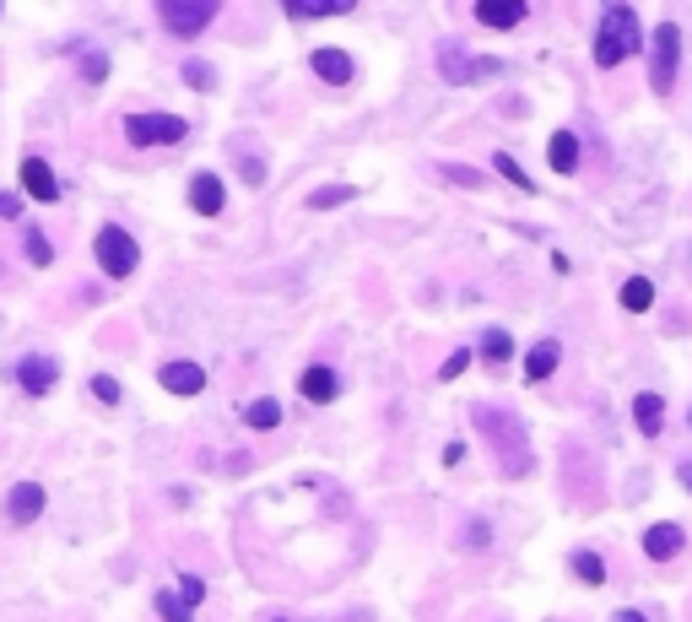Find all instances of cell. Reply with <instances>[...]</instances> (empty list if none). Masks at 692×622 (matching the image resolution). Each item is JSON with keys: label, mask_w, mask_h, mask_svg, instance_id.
<instances>
[{"label": "cell", "mask_w": 692, "mask_h": 622, "mask_svg": "<svg viewBox=\"0 0 692 622\" xmlns=\"http://www.w3.org/2000/svg\"><path fill=\"white\" fill-rule=\"evenodd\" d=\"M179 595H184V601H190V606H201L206 585H201V579H195V574H184V579H179Z\"/></svg>", "instance_id": "d6a6232c"}, {"label": "cell", "mask_w": 692, "mask_h": 622, "mask_svg": "<svg viewBox=\"0 0 692 622\" xmlns=\"http://www.w3.org/2000/svg\"><path fill=\"white\" fill-rule=\"evenodd\" d=\"M547 157H552L557 174H574V168H579V136H574V130H557L552 147H547Z\"/></svg>", "instance_id": "e0dca14e"}, {"label": "cell", "mask_w": 692, "mask_h": 622, "mask_svg": "<svg viewBox=\"0 0 692 622\" xmlns=\"http://www.w3.org/2000/svg\"><path fill=\"white\" fill-rule=\"evenodd\" d=\"M92 395H98L103 406H114V401H119V385H114L109 374H98V379H92Z\"/></svg>", "instance_id": "1f68e13d"}, {"label": "cell", "mask_w": 692, "mask_h": 622, "mask_svg": "<svg viewBox=\"0 0 692 622\" xmlns=\"http://www.w3.org/2000/svg\"><path fill=\"white\" fill-rule=\"evenodd\" d=\"M157 17H163L168 33L195 38L211 17H217V0H163V6H157Z\"/></svg>", "instance_id": "52a82bcc"}, {"label": "cell", "mask_w": 692, "mask_h": 622, "mask_svg": "<svg viewBox=\"0 0 692 622\" xmlns=\"http://www.w3.org/2000/svg\"><path fill=\"white\" fill-rule=\"evenodd\" d=\"M276 622H282V617H276Z\"/></svg>", "instance_id": "f35d334b"}, {"label": "cell", "mask_w": 692, "mask_h": 622, "mask_svg": "<svg viewBox=\"0 0 692 622\" xmlns=\"http://www.w3.org/2000/svg\"><path fill=\"white\" fill-rule=\"evenodd\" d=\"M438 71H444L449 87H471V82H482V76H498V60L465 55L455 38H444V44H438Z\"/></svg>", "instance_id": "277c9868"}, {"label": "cell", "mask_w": 692, "mask_h": 622, "mask_svg": "<svg viewBox=\"0 0 692 622\" xmlns=\"http://www.w3.org/2000/svg\"><path fill=\"white\" fill-rule=\"evenodd\" d=\"M352 0H287V17H346Z\"/></svg>", "instance_id": "d6986e66"}, {"label": "cell", "mask_w": 692, "mask_h": 622, "mask_svg": "<svg viewBox=\"0 0 692 622\" xmlns=\"http://www.w3.org/2000/svg\"><path fill=\"white\" fill-rule=\"evenodd\" d=\"M465 363H471V347L449 352V357H444V368H438V379H460V374H465Z\"/></svg>", "instance_id": "f546056e"}, {"label": "cell", "mask_w": 692, "mask_h": 622, "mask_svg": "<svg viewBox=\"0 0 692 622\" xmlns=\"http://www.w3.org/2000/svg\"><path fill=\"white\" fill-rule=\"evenodd\" d=\"M476 22L482 28H519L525 22V0H476Z\"/></svg>", "instance_id": "8fae6325"}, {"label": "cell", "mask_w": 692, "mask_h": 622, "mask_svg": "<svg viewBox=\"0 0 692 622\" xmlns=\"http://www.w3.org/2000/svg\"><path fill=\"white\" fill-rule=\"evenodd\" d=\"M55 379H60V368H55V357H44V352H28V357L17 363V385L28 390V395L55 390Z\"/></svg>", "instance_id": "9c48e42d"}, {"label": "cell", "mask_w": 692, "mask_h": 622, "mask_svg": "<svg viewBox=\"0 0 692 622\" xmlns=\"http://www.w3.org/2000/svg\"><path fill=\"white\" fill-rule=\"evenodd\" d=\"M444 174L455 179V184H482V174H476V168H465V163H444Z\"/></svg>", "instance_id": "836d02e7"}, {"label": "cell", "mask_w": 692, "mask_h": 622, "mask_svg": "<svg viewBox=\"0 0 692 622\" xmlns=\"http://www.w3.org/2000/svg\"><path fill=\"white\" fill-rule=\"evenodd\" d=\"M92 255H98V266L109 271V276H130L136 271V260H141V249H136V238H130L125 228H98V244H92Z\"/></svg>", "instance_id": "8992f818"}, {"label": "cell", "mask_w": 692, "mask_h": 622, "mask_svg": "<svg viewBox=\"0 0 692 622\" xmlns=\"http://www.w3.org/2000/svg\"><path fill=\"white\" fill-rule=\"evenodd\" d=\"M22 244H28V260H33V266H55V249H49V238L38 233L33 222L22 228Z\"/></svg>", "instance_id": "cb8c5ba5"}, {"label": "cell", "mask_w": 692, "mask_h": 622, "mask_svg": "<svg viewBox=\"0 0 692 622\" xmlns=\"http://www.w3.org/2000/svg\"><path fill=\"white\" fill-rule=\"evenodd\" d=\"M314 76H325V82H352V60L341 55V49H314Z\"/></svg>", "instance_id": "ac0fdd59"}, {"label": "cell", "mask_w": 692, "mask_h": 622, "mask_svg": "<svg viewBox=\"0 0 692 622\" xmlns=\"http://www.w3.org/2000/svg\"><path fill=\"white\" fill-rule=\"evenodd\" d=\"M633 422L644 433H660L665 428V401H660V395H638V401H633Z\"/></svg>", "instance_id": "ffe728a7"}, {"label": "cell", "mask_w": 692, "mask_h": 622, "mask_svg": "<svg viewBox=\"0 0 692 622\" xmlns=\"http://www.w3.org/2000/svg\"><path fill=\"white\" fill-rule=\"evenodd\" d=\"M649 303H655V287H649V276H633V282H622V309L644 314Z\"/></svg>", "instance_id": "44dd1931"}, {"label": "cell", "mask_w": 692, "mask_h": 622, "mask_svg": "<svg viewBox=\"0 0 692 622\" xmlns=\"http://www.w3.org/2000/svg\"><path fill=\"white\" fill-rule=\"evenodd\" d=\"M638 44H644V28H638L633 6H606L601 28H595V65L611 71V65H622Z\"/></svg>", "instance_id": "7a4b0ae2"}, {"label": "cell", "mask_w": 692, "mask_h": 622, "mask_svg": "<svg viewBox=\"0 0 692 622\" xmlns=\"http://www.w3.org/2000/svg\"><path fill=\"white\" fill-rule=\"evenodd\" d=\"M82 76H87V82H103V76H109V60H103L98 49H87V55H82Z\"/></svg>", "instance_id": "4dcf8cb0"}, {"label": "cell", "mask_w": 692, "mask_h": 622, "mask_svg": "<svg viewBox=\"0 0 692 622\" xmlns=\"http://www.w3.org/2000/svg\"><path fill=\"white\" fill-rule=\"evenodd\" d=\"M487 536H492V531H487L482 520H476V525H465V536H460V541H465V547H487Z\"/></svg>", "instance_id": "e575fe53"}, {"label": "cell", "mask_w": 692, "mask_h": 622, "mask_svg": "<svg viewBox=\"0 0 692 622\" xmlns=\"http://www.w3.org/2000/svg\"><path fill=\"white\" fill-rule=\"evenodd\" d=\"M190 206L201 211V217H217V211L228 206V190H222V179H217V174H195V184H190Z\"/></svg>", "instance_id": "4fadbf2b"}, {"label": "cell", "mask_w": 692, "mask_h": 622, "mask_svg": "<svg viewBox=\"0 0 692 622\" xmlns=\"http://www.w3.org/2000/svg\"><path fill=\"white\" fill-rule=\"evenodd\" d=\"M157 612H163V622H195V606L184 601V595H173V590L157 595Z\"/></svg>", "instance_id": "603a6c76"}, {"label": "cell", "mask_w": 692, "mask_h": 622, "mask_svg": "<svg viewBox=\"0 0 692 622\" xmlns=\"http://www.w3.org/2000/svg\"><path fill=\"white\" fill-rule=\"evenodd\" d=\"M687 547V536H682V525H649L644 531V552L655 563H665V558H676V552Z\"/></svg>", "instance_id": "5bb4252c"}, {"label": "cell", "mask_w": 692, "mask_h": 622, "mask_svg": "<svg viewBox=\"0 0 692 622\" xmlns=\"http://www.w3.org/2000/svg\"><path fill=\"white\" fill-rule=\"evenodd\" d=\"M22 190H28L33 201L55 206V201H60V179H55V168H49L44 157H22Z\"/></svg>", "instance_id": "ba28073f"}, {"label": "cell", "mask_w": 692, "mask_h": 622, "mask_svg": "<svg viewBox=\"0 0 692 622\" xmlns=\"http://www.w3.org/2000/svg\"><path fill=\"white\" fill-rule=\"evenodd\" d=\"M476 433H487V444H492V455H498L503 476H530L536 455H530L525 428H519L514 412H498V406H476Z\"/></svg>", "instance_id": "6da1fadb"}, {"label": "cell", "mask_w": 692, "mask_h": 622, "mask_svg": "<svg viewBox=\"0 0 692 622\" xmlns=\"http://www.w3.org/2000/svg\"><path fill=\"white\" fill-rule=\"evenodd\" d=\"M298 390H303V401H314V406H325V401H336V374L330 368H303V379H298Z\"/></svg>", "instance_id": "9a60e30c"}, {"label": "cell", "mask_w": 692, "mask_h": 622, "mask_svg": "<svg viewBox=\"0 0 692 622\" xmlns=\"http://www.w3.org/2000/svg\"><path fill=\"white\" fill-rule=\"evenodd\" d=\"M676 60H682V28H676V22H660L655 38H649V87L655 92L676 87Z\"/></svg>", "instance_id": "3957f363"}, {"label": "cell", "mask_w": 692, "mask_h": 622, "mask_svg": "<svg viewBox=\"0 0 692 622\" xmlns=\"http://www.w3.org/2000/svg\"><path fill=\"white\" fill-rule=\"evenodd\" d=\"M184 130H190V125H184L179 114H130L125 119L130 147H179Z\"/></svg>", "instance_id": "5b68a950"}, {"label": "cell", "mask_w": 692, "mask_h": 622, "mask_svg": "<svg viewBox=\"0 0 692 622\" xmlns=\"http://www.w3.org/2000/svg\"><path fill=\"white\" fill-rule=\"evenodd\" d=\"M38 514H44V487H38V482H17L6 493V520L11 525H28V520H38Z\"/></svg>", "instance_id": "30bf717a"}, {"label": "cell", "mask_w": 692, "mask_h": 622, "mask_svg": "<svg viewBox=\"0 0 692 622\" xmlns=\"http://www.w3.org/2000/svg\"><path fill=\"white\" fill-rule=\"evenodd\" d=\"M244 422H249V428H276V422H282V406H276L271 395H265V401H249Z\"/></svg>", "instance_id": "7402d4cb"}, {"label": "cell", "mask_w": 692, "mask_h": 622, "mask_svg": "<svg viewBox=\"0 0 692 622\" xmlns=\"http://www.w3.org/2000/svg\"><path fill=\"white\" fill-rule=\"evenodd\" d=\"M611 622H649V617H644V612H617Z\"/></svg>", "instance_id": "74e56055"}, {"label": "cell", "mask_w": 692, "mask_h": 622, "mask_svg": "<svg viewBox=\"0 0 692 622\" xmlns=\"http://www.w3.org/2000/svg\"><path fill=\"white\" fill-rule=\"evenodd\" d=\"M574 574L584 579V585H601V579H606V563L595 558V552H574Z\"/></svg>", "instance_id": "83f0119b"}, {"label": "cell", "mask_w": 692, "mask_h": 622, "mask_svg": "<svg viewBox=\"0 0 692 622\" xmlns=\"http://www.w3.org/2000/svg\"><path fill=\"white\" fill-rule=\"evenodd\" d=\"M509 352H514L509 330H487V336H482V357H487V363H509Z\"/></svg>", "instance_id": "d4e9b609"}, {"label": "cell", "mask_w": 692, "mask_h": 622, "mask_svg": "<svg viewBox=\"0 0 692 622\" xmlns=\"http://www.w3.org/2000/svg\"><path fill=\"white\" fill-rule=\"evenodd\" d=\"M676 476H682V487L692 493V460H682V471H676Z\"/></svg>", "instance_id": "8d00e7d4"}, {"label": "cell", "mask_w": 692, "mask_h": 622, "mask_svg": "<svg viewBox=\"0 0 692 622\" xmlns=\"http://www.w3.org/2000/svg\"><path fill=\"white\" fill-rule=\"evenodd\" d=\"M492 168H498V174L509 179V184H519V190H536V179H530V174H525V168L514 163L509 152H498V157H492Z\"/></svg>", "instance_id": "484cf974"}, {"label": "cell", "mask_w": 692, "mask_h": 622, "mask_svg": "<svg viewBox=\"0 0 692 622\" xmlns=\"http://www.w3.org/2000/svg\"><path fill=\"white\" fill-rule=\"evenodd\" d=\"M17 211H22L17 195H0V217H17Z\"/></svg>", "instance_id": "d590c367"}, {"label": "cell", "mask_w": 692, "mask_h": 622, "mask_svg": "<svg viewBox=\"0 0 692 622\" xmlns=\"http://www.w3.org/2000/svg\"><path fill=\"white\" fill-rule=\"evenodd\" d=\"M557 357H563V347H557V341H536V347H530V357H525V379H552L557 374Z\"/></svg>", "instance_id": "2e32d148"}, {"label": "cell", "mask_w": 692, "mask_h": 622, "mask_svg": "<svg viewBox=\"0 0 692 622\" xmlns=\"http://www.w3.org/2000/svg\"><path fill=\"white\" fill-rule=\"evenodd\" d=\"M341 201H352V190H346V184H325V190H314V195H309V206H314V211H330V206H341Z\"/></svg>", "instance_id": "f1b7e54d"}, {"label": "cell", "mask_w": 692, "mask_h": 622, "mask_svg": "<svg viewBox=\"0 0 692 622\" xmlns=\"http://www.w3.org/2000/svg\"><path fill=\"white\" fill-rule=\"evenodd\" d=\"M157 385L173 390V395H201L206 390V374L195 363H163V374H157Z\"/></svg>", "instance_id": "7c38bea8"}, {"label": "cell", "mask_w": 692, "mask_h": 622, "mask_svg": "<svg viewBox=\"0 0 692 622\" xmlns=\"http://www.w3.org/2000/svg\"><path fill=\"white\" fill-rule=\"evenodd\" d=\"M184 82H190L195 92H211L217 87V71H211L206 60H184Z\"/></svg>", "instance_id": "4316f807"}]
</instances>
